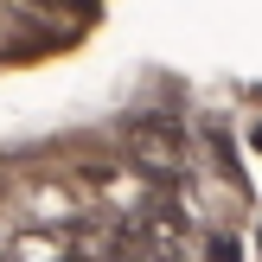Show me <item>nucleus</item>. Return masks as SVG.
<instances>
[{
	"label": "nucleus",
	"mask_w": 262,
	"mask_h": 262,
	"mask_svg": "<svg viewBox=\"0 0 262 262\" xmlns=\"http://www.w3.org/2000/svg\"><path fill=\"white\" fill-rule=\"evenodd\" d=\"M135 154H141L147 166H173V160H179V128L141 122V128H135Z\"/></svg>",
	"instance_id": "f257e3e1"
}]
</instances>
